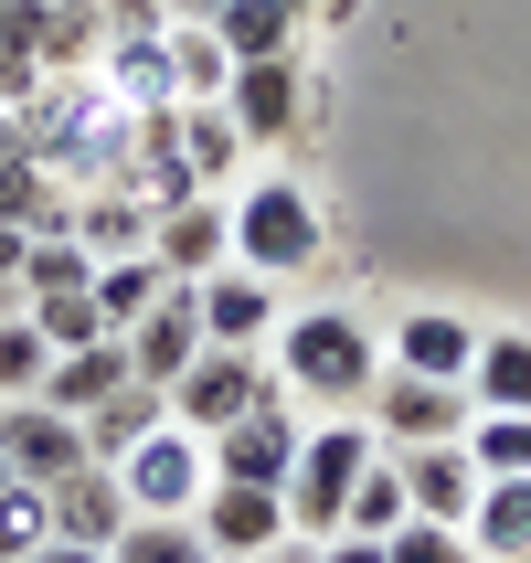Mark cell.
Masks as SVG:
<instances>
[{"label":"cell","instance_id":"obj_1","mask_svg":"<svg viewBox=\"0 0 531 563\" xmlns=\"http://www.w3.org/2000/svg\"><path fill=\"white\" fill-rule=\"evenodd\" d=\"M266 373L298 415H362L383 383V341L351 309H287L277 341H266Z\"/></svg>","mask_w":531,"mask_h":563},{"label":"cell","instance_id":"obj_2","mask_svg":"<svg viewBox=\"0 0 531 563\" xmlns=\"http://www.w3.org/2000/svg\"><path fill=\"white\" fill-rule=\"evenodd\" d=\"M383 457L373 437V415H309V437H298V468H287V532L298 542H330L341 532V510H351V478Z\"/></svg>","mask_w":531,"mask_h":563},{"label":"cell","instance_id":"obj_3","mask_svg":"<svg viewBox=\"0 0 531 563\" xmlns=\"http://www.w3.org/2000/svg\"><path fill=\"white\" fill-rule=\"evenodd\" d=\"M319 245H330V213H319V191L298 170H266V181L234 191V266L298 277V266H319Z\"/></svg>","mask_w":531,"mask_h":563},{"label":"cell","instance_id":"obj_4","mask_svg":"<svg viewBox=\"0 0 531 563\" xmlns=\"http://www.w3.org/2000/svg\"><path fill=\"white\" fill-rule=\"evenodd\" d=\"M373 437H383V457H405V446H446V437H468V383H425V373H394L383 362V383H373Z\"/></svg>","mask_w":531,"mask_h":563},{"label":"cell","instance_id":"obj_5","mask_svg":"<svg viewBox=\"0 0 531 563\" xmlns=\"http://www.w3.org/2000/svg\"><path fill=\"white\" fill-rule=\"evenodd\" d=\"M118 489H128V510L191 521V500L213 489V446L191 437V426H159V437H139V446L118 457Z\"/></svg>","mask_w":531,"mask_h":563},{"label":"cell","instance_id":"obj_6","mask_svg":"<svg viewBox=\"0 0 531 563\" xmlns=\"http://www.w3.org/2000/svg\"><path fill=\"white\" fill-rule=\"evenodd\" d=\"M277 405V373H266V351H202L181 383H170V426H191V437H223L234 415Z\"/></svg>","mask_w":531,"mask_h":563},{"label":"cell","instance_id":"obj_7","mask_svg":"<svg viewBox=\"0 0 531 563\" xmlns=\"http://www.w3.org/2000/svg\"><path fill=\"white\" fill-rule=\"evenodd\" d=\"M298 437H309V415L287 405H255V415H234L223 437H202L213 446V478H245V489H287V468H298Z\"/></svg>","mask_w":531,"mask_h":563},{"label":"cell","instance_id":"obj_8","mask_svg":"<svg viewBox=\"0 0 531 563\" xmlns=\"http://www.w3.org/2000/svg\"><path fill=\"white\" fill-rule=\"evenodd\" d=\"M309 75H319V64H298V54L234 64V86H223V118L245 128V139H309Z\"/></svg>","mask_w":531,"mask_h":563},{"label":"cell","instance_id":"obj_9","mask_svg":"<svg viewBox=\"0 0 531 563\" xmlns=\"http://www.w3.org/2000/svg\"><path fill=\"white\" fill-rule=\"evenodd\" d=\"M191 298H202V341L213 351H266L277 341V277H255V266H213V277H191Z\"/></svg>","mask_w":531,"mask_h":563},{"label":"cell","instance_id":"obj_10","mask_svg":"<svg viewBox=\"0 0 531 563\" xmlns=\"http://www.w3.org/2000/svg\"><path fill=\"white\" fill-rule=\"evenodd\" d=\"M191 521H202V553H223V563H255V553L287 542V500L277 489H245V478H213L191 500Z\"/></svg>","mask_w":531,"mask_h":563},{"label":"cell","instance_id":"obj_11","mask_svg":"<svg viewBox=\"0 0 531 563\" xmlns=\"http://www.w3.org/2000/svg\"><path fill=\"white\" fill-rule=\"evenodd\" d=\"M0 457H11V478L54 489V478L86 468V426H75V415H54L43 394H22V405H0Z\"/></svg>","mask_w":531,"mask_h":563},{"label":"cell","instance_id":"obj_12","mask_svg":"<svg viewBox=\"0 0 531 563\" xmlns=\"http://www.w3.org/2000/svg\"><path fill=\"white\" fill-rule=\"evenodd\" d=\"M202 351H213V341H202V298H191V287L170 277V287H159V298H150V319L128 330V373L170 394V383H181L191 362H202Z\"/></svg>","mask_w":531,"mask_h":563},{"label":"cell","instance_id":"obj_13","mask_svg":"<svg viewBox=\"0 0 531 563\" xmlns=\"http://www.w3.org/2000/svg\"><path fill=\"white\" fill-rule=\"evenodd\" d=\"M150 266L159 277H213V266H234V202L223 191H202V202H181V213L150 223Z\"/></svg>","mask_w":531,"mask_h":563},{"label":"cell","instance_id":"obj_14","mask_svg":"<svg viewBox=\"0 0 531 563\" xmlns=\"http://www.w3.org/2000/svg\"><path fill=\"white\" fill-rule=\"evenodd\" d=\"M170 32V22H159ZM159 32H107V43H96V86L118 96L128 118H159V107H181V86H170V43H159Z\"/></svg>","mask_w":531,"mask_h":563},{"label":"cell","instance_id":"obj_15","mask_svg":"<svg viewBox=\"0 0 531 563\" xmlns=\"http://www.w3.org/2000/svg\"><path fill=\"white\" fill-rule=\"evenodd\" d=\"M394 468H405V510H414V521H468V510H478V457H468V437L405 446Z\"/></svg>","mask_w":531,"mask_h":563},{"label":"cell","instance_id":"obj_16","mask_svg":"<svg viewBox=\"0 0 531 563\" xmlns=\"http://www.w3.org/2000/svg\"><path fill=\"white\" fill-rule=\"evenodd\" d=\"M383 362H394V373H425V383H468L478 319H457V309H405V330L383 341Z\"/></svg>","mask_w":531,"mask_h":563},{"label":"cell","instance_id":"obj_17","mask_svg":"<svg viewBox=\"0 0 531 563\" xmlns=\"http://www.w3.org/2000/svg\"><path fill=\"white\" fill-rule=\"evenodd\" d=\"M43 500H54V542H86V553H107V542L139 521V510H128V489H118V468H96V457H86L75 478H54Z\"/></svg>","mask_w":531,"mask_h":563},{"label":"cell","instance_id":"obj_18","mask_svg":"<svg viewBox=\"0 0 531 563\" xmlns=\"http://www.w3.org/2000/svg\"><path fill=\"white\" fill-rule=\"evenodd\" d=\"M75 426H86V457H96V468H118V457H128V446H139V437H159V426H170V394L128 373L118 394H107V405H96V415H75Z\"/></svg>","mask_w":531,"mask_h":563},{"label":"cell","instance_id":"obj_19","mask_svg":"<svg viewBox=\"0 0 531 563\" xmlns=\"http://www.w3.org/2000/svg\"><path fill=\"white\" fill-rule=\"evenodd\" d=\"M478 563H521L531 553V478H478V510L457 521Z\"/></svg>","mask_w":531,"mask_h":563},{"label":"cell","instance_id":"obj_20","mask_svg":"<svg viewBox=\"0 0 531 563\" xmlns=\"http://www.w3.org/2000/svg\"><path fill=\"white\" fill-rule=\"evenodd\" d=\"M468 405L478 415H531V330H478Z\"/></svg>","mask_w":531,"mask_h":563},{"label":"cell","instance_id":"obj_21","mask_svg":"<svg viewBox=\"0 0 531 563\" xmlns=\"http://www.w3.org/2000/svg\"><path fill=\"white\" fill-rule=\"evenodd\" d=\"M128 383V341H96V351H54V373H43V405L54 415H96L107 394Z\"/></svg>","mask_w":531,"mask_h":563},{"label":"cell","instance_id":"obj_22","mask_svg":"<svg viewBox=\"0 0 531 563\" xmlns=\"http://www.w3.org/2000/svg\"><path fill=\"white\" fill-rule=\"evenodd\" d=\"M298 32H309V22H298L287 0H223V11H213V43H223V54H234V64L298 54Z\"/></svg>","mask_w":531,"mask_h":563},{"label":"cell","instance_id":"obj_23","mask_svg":"<svg viewBox=\"0 0 531 563\" xmlns=\"http://www.w3.org/2000/svg\"><path fill=\"white\" fill-rule=\"evenodd\" d=\"M159 287H170V277L150 266V245H139V255H96V319H107L118 341L139 330V319H150V298H159Z\"/></svg>","mask_w":531,"mask_h":563},{"label":"cell","instance_id":"obj_24","mask_svg":"<svg viewBox=\"0 0 531 563\" xmlns=\"http://www.w3.org/2000/svg\"><path fill=\"white\" fill-rule=\"evenodd\" d=\"M75 245H86V255H139V245H150L139 191H75Z\"/></svg>","mask_w":531,"mask_h":563},{"label":"cell","instance_id":"obj_25","mask_svg":"<svg viewBox=\"0 0 531 563\" xmlns=\"http://www.w3.org/2000/svg\"><path fill=\"white\" fill-rule=\"evenodd\" d=\"M159 43H170V86H181V107H202V96L234 86V54L213 43V22H170Z\"/></svg>","mask_w":531,"mask_h":563},{"label":"cell","instance_id":"obj_26","mask_svg":"<svg viewBox=\"0 0 531 563\" xmlns=\"http://www.w3.org/2000/svg\"><path fill=\"white\" fill-rule=\"evenodd\" d=\"M414 510H405V468L394 457H373V468L351 478V510H341V532H362V542H394Z\"/></svg>","mask_w":531,"mask_h":563},{"label":"cell","instance_id":"obj_27","mask_svg":"<svg viewBox=\"0 0 531 563\" xmlns=\"http://www.w3.org/2000/svg\"><path fill=\"white\" fill-rule=\"evenodd\" d=\"M170 128H181V159L202 170V191L234 170V150H245V128L223 118V96H202V107H170Z\"/></svg>","mask_w":531,"mask_h":563},{"label":"cell","instance_id":"obj_28","mask_svg":"<svg viewBox=\"0 0 531 563\" xmlns=\"http://www.w3.org/2000/svg\"><path fill=\"white\" fill-rule=\"evenodd\" d=\"M22 309H32V330H43L54 351H96V341H118V330L96 319V287H54V298H22Z\"/></svg>","mask_w":531,"mask_h":563},{"label":"cell","instance_id":"obj_29","mask_svg":"<svg viewBox=\"0 0 531 563\" xmlns=\"http://www.w3.org/2000/svg\"><path fill=\"white\" fill-rule=\"evenodd\" d=\"M107 563H202V521H159V510H139V521L107 542Z\"/></svg>","mask_w":531,"mask_h":563},{"label":"cell","instance_id":"obj_30","mask_svg":"<svg viewBox=\"0 0 531 563\" xmlns=\"http://www.w3.org/2000/svg\"><path fill=\"white\" fill-rule=\"evenodd\" d=\"M43 373H54V341L32 330V309H11V319H0V405L43 394Z\"/></svg>","mask_w":531,"mask_h":563},{"label":"cell","instance_id":"obj_31","mask_svg":"<svg viewBox=\"0 0 531 563\" xmlns=\"http://www.w3.org/2000/svg\"><path fill=\"white\" fill-rule=\"evenodd\" d=\"M478 478H531V415H468Z\"/></svg>","mask_w":531,"mask_h":563},{"label":"cell","instance_id":"obj_32","mask_svg":"<svg viewBox=\"0 0 531 563\" xmlns=\"http://www.w3.org/2000/svg\"><path fill=\"white\" fill-rule=\"evenodd\" d=\"M43 542H54V500H43L32 478H11V489H0V563H32Z\"/></svg>","mask_w":531,"mask_h":563},{"label":"cell","instance_id":"obj_33","mask_svg":"<svg viewBox=\"0 0 531 563\" xmlns=\"http://www.w3.org/2000/svg\"><path fill=\"white\" fill-rule=\"evenodd\" d=\"M54 287H96V255L75 245V234H32V255H22V298H54Z\"/></svg>","mask_w":531,"mask_h":563},{"label":"cell","instance_id":"obj_34","mask_svg":"<svg viewBox=\"0 0 531 563\" xmlns=\"http://www.w3.org/2000/svg\"><path fill=\"white\" fill-rule=\"evenodd\" d=\"M383 563H478V553H468L457 521H405V532L383 542Z\"/></svg>","mask_w":531,"mask_h":563},{"label":"cell","instance_id":"obj_35","mask_svg":"<svg viewBox=\"0 0 531 563\" xmlns=\"http://www.w3.org/2000/svg\"><path fill=\"white\" fill-rule=\"evenodd\" d=\"M32 96H43V64L0 43V118H11V107H32Z\"/></svg>","mask_w":531,"mask_h":563},{"label":"cell","instance_id":"obj_36","mask_svg":"<svg viewBox=\"0 0 531 563\" xmlns=\"http://www.w3.org/2000/svg\"><path fill=\"white\" fill-rule=\"evenodd\" d=\"M319 563H383V542H362V532H330V542H319Z\"/></svg>","mask_w":531,"mask_h":563},{"label":"cell","instance_id":"obj_37","mask_svg":"<svg viewBox=\"0 0 531 563\" xmlns=\"http://www.w3.org/2000/svg\"><path fill=\"white\" fill-rule=\"evenodd\" d=\"M22 255H32V234H22V223H0V277H22Z\"/></svg>","mask_w":531,"mask_h":563},{"label":"cell","instance_id":"obj_38","mask_svg":"<svg viewBox=\"0 0 531 563\" xmlns=\"http://www.w3.org/2000/svg\"><path fill=\"white\" fill-rule=\"evenodd\" d=\"M32 563H107V553H86V542H43Z\"/></svg>","mask_w":531,"mask_h":563},{"label":"cell","instance_id":"obj_39","mask_svg":"<svg viewBox=\"0 0 531 563\" xmlns=\"http://www.w3.org/2000/svg\"><path fill=\"white\" fill-rule=\"evenodd\" d=\"M255 563H319V542H298V532H287L277 553H255Z\"/></svg>","mask_w":531,"mask_h":563},{"label":"cell","instance_id":"obj_40","mask_svg":"<svg viewBox=\"0 0 531 563\" xmlns=\"http://www.w3.org/2000/svg\"><path fill=\"white\" fill-rule=\"evenodd\" d=\"M159 11H170V22H213L223 0H159Z\"/></svg>","mask_w":531,"mask_h":563},{"label":"cell","instance_id":"obj_41","mask_svg":"<svg viewBox=\"0 0 531 563\" xmlns=\"http://www.w3.org/2000/svg\"><path fill=\"white\" fill-rule=\"evenodd\" d=\"M11 309H22V277H0V319H11Z\"/></svg>","mask_w":531,"mask_h":563},{"label":"cell","instance_id":"obj_42","mask_svg":"<svg viewBox=\"0 0 531 563\" xmlns=\"http://www.w3.org/2000/svg\"><path fill=\"white\" fill-rule=\"evenodd\" d=\"M11 11H22V0H0V32H11Z\"/></svg>","mask_w":531,"mask_h":563},{"label":"cell","instance_id":"obj_43","mask_svg":"<svg viewBox=\"0 0 531 563\" xmlns=\"http://www.w3.org/2000/svg\"><path fill=\"white\" fill-rule=\"evenodd\" d=\"M287 11H298V22H309V11H319V0H287Z\"/></svg>","mask_w":531,"mask_h":563},{"label":"cell","instance_id":"obj_44","mask_svg":"<svg viewBox=\"0 0 531 563\" xmlns=\"http://www.w3.org/2000/svg\"><path fill=\"white\" fill-rule=\"evenodd\" d=\"M64 11H107V0H64Z\"/></svg>","mask_w":531,"mask_h":563},{"label":"cell","instance_id":"obj_45","mask_svg":"<svg viewBox=\"0 0 531 563\" xmlns=\"http://www.w3.org/2000/svg\"><path fill=\"white\" fill-rule=\"evenodd\" d=\"M0 489H11V457H0Z\"/></svg>","mask_w":531,"mask_h":563},{"label":"cell","instance_id":"obj_46","mask_svg":"<svg viewBox=\"0 0 531 563\" xmlns=\"http://www.w3.org/2000/svg\"><path fill=\"white\" fill-rule=\"evenodd\" d=\"M202 563H223V553H202Z\"/></svg>","mask_w":531,"mask_h":563}]
</instances>
